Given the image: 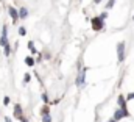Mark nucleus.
<instances>
[{"label":"nucleus","mask_w":134,"mask_h":122,"mask_svg":"<svg viewBox=\"0 0 134 122\" xmlns=\"http://www.w3.org/2000/svg\"><path fill=\"white\" fill-rule=\"evenodd\" d=\"M30 78H31V77H30V74H25V77H24V82H25V83H28V82H30Z\"/></svg>","instance_id":"ddd939ff"},{"label":"nucleus","mask_w":134,"mask_h":122,"mask_svg":"<svg viewBox=\"0 0 134 122\" xmlns=\"http://www.w3.org/2000/svg\"><path fill=\"white\" fill-rule=\"evenodd\" d=\"M119 105H120V108H125V110H126V103H125V99H123L122 95L119 97Z\"/></svg>","instance_id":"0eeeda50"},{"label":"nucleus","mask_w":134,"mask_h":122,"mask_svg":"<svg viewBox=\"0 0 134 122\" xmlns=\"http://www.w3.org/2000/svg\"><path fill=\"white\" fill-rule=\"evenodd\" d=\"M42 119H44V122H50V121H52V118H50V114H48V113H44Z\"/></svg>","instance_id":"9d476101"},{"label":"nucleus","mask_w":134,"mask_h":122,"mask_svg":"<svg viewBox=\"0 0 134 122\" xmlns=\"http://www.w3.org/2000/svg\"><path fill=\"white\" fill-rule=\"evenodd\" d=\"M25 63H27V66H33L34 60H33V58H30V57H27V58H25Z\"/></svg>","instance_id":"1a4fd4ad"},{"label":"nucleus","mask_w":134,"mask_h":122,"mask_svg":"<svg viewBox=\"0 0 134 122\" xmlns=\"http://www.w3.org/2000/svg\"><path fill=\"white\" fill-rule=\"evenodd\" d=\"M100 2H101V0H95V3H100Z\"/></svg>","instance_id":"a211bd4d"},{"label":"nucleus","mask_w":134,"mask_h":122,"mask_svg":"<svg viewBox=\"0 0 134 122\" xmlns=\"http://www.w3.org/2000/svg\"><path fill=\"white\" fill-rule=\"evenodd\" d=\"M92 27H94V30H97V31L103 28V19H101L100 16L92 19Z\"/></svg>","instance_id":"f03ea898"},{"label":"nucleus","mask_w":134,"mask_h":122,"mask_svg":"<svg viewBox=\"0 0 134 122\" xmlns=\"http://www.w3.org/2000/svg\"><path fill=\"white\" fill-rule=\"evenodd\" d=\"M19 33H20V34L24 36V34H25V28H19Z\"/></svg>","instance_id":"dca6fc26"},{"label":"nucleus","mask_w":134,"mask_h":122,"mask_svg":"<svg viewBox=\"0 0 134 122\" xmlns=\"http://www.w3.org/2000/svg\"><path fill=\"white\" fill-rule=\"evenodd\" d=\"M3 50H5V55L8 57V55H9V52H11V49H9V44H6V45L3 47Z\"/></svg>","instance_id":"9b49d317"},{"label":"nucleus","mask_w":134,"mask_h":122,"mask_svg":"<svg viewBox=\"0 0 134 122\" xmlns=\"http://www.w3.org/2000/svg\"><path fill=\"white\" fill-rule=\"evenodd\" d=\"M114 3H115V0H109V2H108V8H112Z\"/></svg>","instance_id":"4468645a"},{"label":"nucleus","mask_w":134,"mask_h":122,"mask_svg":"<svg viewBox=\"0 0 134 122\" xmlns=\"http://www.w3.org/2000/svg\"><path fill=\"white\" fill-rule=\"evenodd\" d=\"M14 114H16L17 119H20V121L24 119V114H22V108H20V105H16V106H14Z\"/></svg>","instance_id":"20e7f679"},{"label":"nucleus","mask_w":134,"mask_h":122,"mask_svg":"<svg viewBox=\"0 0 134 122\" xmlns=\"http://www.w3.org/2000/svg\"><path fill=\"white\" fill-rule=\"evenodd\" d=\"M5 122H11V119L9 118H5Z\"/></svg>","instance_id":"f3484780"},{"label":"nucleus","mask_w":134,"mask_h":122,"mask_svg":"<svg viewBox=\"0 0 134 122\" xmlns=\"http://www.w3.org/2000/svg\"><path fill=\"white\" fill-rule=\"evenodd\" d=\"M125 116H128V111H126L125 108H120V110H117V111L114 113V119H115V121H120V119L125 118Z\"/></svg>","instance_id":"7ed1b4c3"},{"label":"nucleus","mask_w":134,"mask_h":122,"mask_svg":"<svg viewBox=\"0 0 134 122\" xmlns=\"http://www.w3.org/2000/svg\"><path fill=\"white\" fill-rule=\"evenodd\" d=\"M117 58H119V61L125 60V42H120L117 45Z\"/></svg>","instance_id":"f257e3e1"},{"label":"nucleus","mask_w":134,"mask_h":122,"mask_svg":"<svg viewBox=\"0 0 134 122\" xmlns=\"http://www.w3.org/2000/svg\"><path fill=\"white\" fill-rule=\"evenodd\" d=\"M84 74H86V69H83L80 72V75H78V80H76V85L78 86H83V83H84Z\"/></svg>","instance_id":"39448f33"},{"label":"nucleus","mask_w":134,"mask_h":122,"mask_svg":"<svg viewBox=\"0 0 134 122\" xmlns=\"http://www.w3.org/2000/svg\"><path fill=\"white\" fill-rule=\"evenodd\" d=\"M109 122H115V119H112V121H109Z\"/></svg>","instance_id":"6ab92c4d"},{"label":"nucleus","mask_w":134,"mask_h":122,"mask_svg":"<svg viewBox=\"0 0 134 122\" xmlns=\"http://www.w3.org/2000/svg\"><path fill=\"white\" fill-rule=\"evenodd\" d=\"M3 103L8 105V103H9V97H5V99H3Z\"/></svg>","instance_id":"2eb2a0df"},{"label":"nucleus","mask_w":134,"mask_h":122,"mask_svg":"<svg viewBox=\"0 0 134 122\" xmlns=\"http://www.w3.org/2000/svg\"><path fill=\"white\" fill-rule=\"evenodd\" d=\"M8 11H9V16L13 17V21L16 22V21H17V17H19V14H17V11H16V9H14L13 6H9V8H8Z\"/></svg>","instance_id":"423d86ee"},{"label":"nucleus","mask_w":134,"mask_h":122,"mask_svg":"<svg viewBox=\"0 0 134 122\" xmlns=\"http://www.w3.org/2000/svg\"><path fill=\"white\" fill-rule=\"evenodd\" d=\"M28 49H30V50H31L33 53H36V49H34V44H33V42H31V41L28 42Z\"/></svg>","instance_id":"f8f14e48"},{"label":"nucleus","mask_w":134,"mask_h":122,"mask_svg":"<svg viewBox=\"0 0 134 122\" xmlns=\"http://www.w3.org/2000/svg\"><path fill=\"white\" fill-rule=\"evenodd\" d=\"M27 14H28V13H27V9H25V8H20V11H19V17H22V19H24V17H27Z\"/></svg>","instance_id":"6e6552de"}]
</instances>
